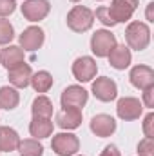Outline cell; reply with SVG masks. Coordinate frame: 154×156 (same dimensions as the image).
<instances>
[{"label": "cell", "instance_id": "6da1fadb", "mask_svg": "<svg viewBox=\"0 0 154 156\" xmlns=\"http://www.w3.org/2000/svg\"><path fill=\"white\" fill-rule=\"evenodd\" d=\"M125 42L129 49L134 51L147 49L151 44V27L145 22H138V20L129 22V26L125 27Z\"/></svg>", "mask_w": 154, "mask_h": 156}, {"label": "cell", "instance_id": "1f68e13d", "mask_svg": "<svg viewBox=\"0 0 154 156\" xmlns=\"http://www.w3.org/2000/svg\"><path fill=\"white\" fill-rule=\"evenodd\" d=\"M71 2H80V0H71Z\"/></svg>", "mask_w": 154, "mask_h": 156}, {"label": "cell", "instance_id": "4dcf8cb0", "mask_svg": "<svg viewBox=\"0 0 154 156\" xmlns=\"http://www.w3.org/2000/svg\"><path fill=\"white\" fill-rule=\"evenodd\" d=\"M152 7H154V2H149V5H147V20H149V22H154Z\"/></svg>", "mask_w": 154, "mask_h": 156}, {"label": "cell", "instance_id": "cb8c5ba5", "mask_svg": "<svg viewBox=\"0 0 154 156\" xmlns=\"http://www.w3.org/2000/svg\"><path fill=\"white\" fill-rule=\"evenodd\" d=\"M15 38V27L9 20L0 18V45H9Z\"/></svg>", "mask_w": 154, "mask_h": 156}, {"label": "cell", "instance_id": "8992f818", "mask_svg": "<svg viewBox=\"0 0 154 156\" xmlns=\"http://www.w3.org/2000/svg\"><path fill=\"white\" fill-rule=\"evenodd\" d=\"M73 76L76 78L78 82H91L98 73V64L93 56H80L73 62Z\"/></svg>", "mask_w": 154, "mask_h": 156}, {"label": "cell", "instance_id": "30bf717a", "mask_svg": "<svg viewBox=\"0 0 154 156\" xmlns=\"http://www.w3.org/2000/svg\"><path fill=\"white\" fill-rule=\"evenodd\" d=\"M87 100H89V93L82 85H67L62 91V96H60L62 107H76V109H82L87 104Z\"/></svg>", "mask_w": 154, "mask_h": 156}, {"label": "cell", "instance_id": "4fadbf2b", "mask_svg": "<svg viewBox=\"0 0 154 156\" xmlns=\"http://www.w3.org/2000/svg\"><path fill=\"white\" fill-rule=\"evenodd\" d=\"M129 80L131 83L136 87V89H147L154 85V71L152 67L145 66V64H140V66H134L129 73Z\"/></svg>", "mask_w": 154, "mask_h": 156}, {"label": "cell", "instance_id": "e0dca14e", "mask_svg": "<svg viewBox=\"0 0 154 156\" xmlns=\"http://www.w3.org/2000/svg\"><path fill=\"white\" fill-rule=\"evenodd\" d=\"M24 49L20 45H5L2 51H0V64L2 67L5 69H13L20 64H24Z\"/></svg>", "mask_w": 154, "mask_h": 156}, {"label": "cell", "instance_id": "9a60e30c", "mask_svg": "<svg viewBox=\"0 0 154 156\" xmlns=\"http://www.w3.org/2000/svg\"><path fill=\"white\" fill-rule=\"evenodd\" d=\"M33 76V69L29 64H20L13 69H7V78H9V83L15 87V89H26L31 82Z\"/></svg>", "mask_w": 154, "mask_h": 156}, {"label": "cell", "instance_id": "f546056e", "mask_svg": "<svg viewBox=\"0 0 154 156\" xmlns=\"http://www.w3.org/2000/svg\"><path fill=\"white\" fill-rule=\"evenodd\" d=\"M100 156H121V153L118 151V147H116V145L111 144V145H107V147L102 151V154H100Z\"/></svg>", "mask_w": 154, "mask_h": 156}, {"label": "cell", "instance_id": "5b68a950", "mask_svg": "<svg viewBox=\"0 0 154 156\" xmlns=\"http://www.w3.org/2000/svg\"><path fill=\"white\" fill-rule=\"evenodd\" d=\"M143 113V104L140 98H134V96H123L118 100L116 104V115L118 118L125 120V122H132V120H138Z\"/></svg>", "mask_w": 154, "mask_h": 156}, {"label": "cell", "instance_id": "83f0119b", "mask_svg": "<svg viewBox=\"0 0 154 156\" xmlns=\"http://www.w3.org/2000/svg\"><path fill=\"white\" fill-rule=\"evenodd\" d=\"M143 133L147 138L154 136V113H149L147 116L143 118Z\"/></svg>", "mask_w": 154, "mask_h": 156}, {"label": "cell", "instance_id": "603a6c76", "mask_svg": "<svg viewBox=\"0 0 154 156\" xmlns=\"http://www.w3.org/2000/svg\"><path fill=\"white\" fill-rule=\"evenodd\" d=\"M16 151L22 156H42L44 154V145L40 144V140L26 138V140H20Z\"/></svg>", "mask_w": 154, "mask_h": 156}, {"label": "cell", "instance_id": "ba28073f", "mask_svg": "<svg viewBox=\"0 0 154 156\" xmlns=\"http://www.w3.org/2000/svg\"><path fill=\"white\" fill-rule=\"evenodd\" d=\"M20 9H22V15H24L26 20L40 22L49 15L51 4H49V0H24Z\"/></svg>", "mask_w": 154, "mask_h": 156}, {"label": "cell", "instance_id": "9c48e42d", "mask_svg": "<svg viewBox=\"0 0 154 156\" xmlns=\"http://www.w3.org/2000/svg\"><path fill=\"white\" fill-rule=\"evenodd\" d=\"M91 91L100 102H113L118 96V85H116L114 80L109 76L96 78L91 85Z\"/></svg>", "mask_w": 154, "mask_h": 156}, {"label": "cell", "instance_id": "d4e9b609", "mask_svg": "<svg viewBox=\"0 0 154 156\" xmlns=\"http://www.w3.org/2000/svg\"><path fill=\"white\" fill-rule=\"evenodd\" d=\"M94 16L103 24V26H107V27H114L116 22L113 20V16H111V13H109V9L105 7V5H102V7H98L96 9V13H94Z\"/></svg>", "mask_w": 154, "mask_h": 156}, {"label": "cell", "instance_id": "8fae6325", "mask_svg": "<svg viewBox=\"0 0 154 156\" xmlns=\"http://www.w3.org/2000/svg\"><path fill=\"white\" fill-rule=\"evenodd\" d=\"M18 42L24 51H37L45 42V33L40 26H29L22 31V35L18 37Z\"/></svg>", "mask_w": 154, "mask_h": 156}, {"label": "cell", "instance_id": "484cf974", "mask_svg": "<svg viewBox=\"0 0 154 156\" xmlns=\"http://www.w3.org/2000/svg\"><path fill=\"white\" fill-rule=\"evenodd\" d=\"M138 156H154V140L152 138H143L138 144Z\"/></svg>", "mask_w": 154, "mask_h": 156}, {"label": "cell", "instance_id": "836d02e7", "mask_svg": "<svg viewBox=\"0 0 154 156\" xmlns=\"http://www.w3.org/2000/svg\"><path fill=\"white\" fill-rule=\"evenodd\" d=\"M98 2H102V0H98Z\"/></svg>", "mask_w": 154, "mask_h": 156}, {"label": "cell", "instance_id": "ac0fdd59", "mask_svg": "<svg viewBox=\"0 0 154 156\" xmlns=\"http://www.w3.org/2000/svg\"><path fill=\"white\" fill-rule=\"evenodd\" d=\"M54 131V123L51 118H37L33 116L31 123H29V133L35 140H44L49 138Z\"/></svg>", "mask_w": 154, "mask_h": 156}, {"label": "cell", "instance_id": "f1b7e54d", "mask_svg": "<svg viewBox=\"0 0 154 156\" xmlns=\"http://www.w3.org/2000/svg\"><path fill=\"white\" fill-rule=\"evenodd\" d=\"M142 104H143L145 107H149V109H152V107H154V85L147 87V89H143Z\"/></svg>", "mask_w": 154, "mask_h": 156}, {"label": "cell", "instance_id": "2e32d148", "mask_svg": "<svg viewBox=\"0 0 154 156\" xmlns=\"http://www.w3.org/2000/svg\"><path fill=\"white\" fill-rule=\"evenodd\" d=\"M109 64H111V67L116 69V71H125L129 66H131V62H132V55H131V49L125 45V44H121V45H116L114 49L109 53Z\"/></svg>", "mask_w": 154, "mask_h": 156}, {"label": "cell", "instance_id": "52a82bcc", "mask_svg": "<svg viewBox=\"0 0 154 156\" xmlns=\"http://www.w3.org/2000/svg\"><path fill=\"white\" fill-rule=\"evenodd\" d=\"M138 5H140V0H113L111 7L107 9L116 24H121V22H131Z\"/></svg>", "mask_w": 154, "mask_h": 156}, {"label": "cell", "instance_id": "5bb4252c", "mask_svg": "<svg viewBox=\"0 0 154 156\" xmlns=\"http://www.w3.org/2000/svg\"><path fill=\"white\" fill-rule=\"evenodd\" d=\"M91 131L93 134H96L98 138H107V136H113L116 131V120L111 115H96V116L91 118Z\"/></svg>", "mask_w": 154, "mask_h": 156}, {"label": "cell", "instance_id": "44dd1931", "mask_svg": "<svg viewBox=\"0 0 154 156\" xmlns=\"http://www.w3.org/2000/svg\"><path fill=\"white\" fill-rule=\"evenodd\" d=\"M53 83H54V80H53V76H51L49 71H37V73H33L31 82H29V85H31L37 93H40V94L47 93V91L53 87Z\"/></svg>", "mask_w": 154, "mask_h": 156}, {"label": "cell", "instance_id": "d6a6232c", "mask_svg": "<svg viewBox=\"0 0 154 156\" xmlns=\"http://www.w3.org/2000/svg\"><path fill=\"white\" fill-rule=\"evenodd\" d=\"M76 156H82V154H76Z\"/></svg>", "mask_w": 154, "mask_h": 156}, {"label": "cell", "instance_id": "7c38bea8", "mask_svg": "<svg viewBox=\"0 0 154 156\" xmlns=\"http://www.w3.org/2000/svg\"><path fill=\"white\" fill-rule=\"evenodd\" d=\"M82 109L76 107H62V111H58L56 115V125L64 131H75L82 125Z\"/></svg>", "mask_w": 154, "mask_h": 156}, {"label": "cell", "instance_id": "4316f807", "mask_svg": "<svg viewBox=\"0 0 154 156\" xmlns=\"http://www.w3.org/2000/svg\"><path fill=\"white\" fill-rule=\"evenodd\" d=\"M15 9H16L15 0H0V18H5V16L13 15Z\"/></svg>", "mask_w": 154, "mask_h": 156}, {"label": "cell", "instance_id": "3957f363", "mask_svg": "<svg viewBox=\"0 0 154 156\" xmlns=\"http://www.w3.org/2000/svg\"><path fill=\"white\" fill-rule=\"evenodd\" d=\"M51 149L58 156H75L80 151V140L73 133H58L51 140Z\"/></svg>", "mask_w": 154, "mask_h": 156}, {"label": "cell", "instance_id": "ffe728a7", "mask_svg": "<svg viewBox=\"0 0 154 156\" xmlns=\"http://www.w3.org/2000/svg\"><path fill=\"white\" fill-rule=\"evenodd\" d=\"M20 104V93L18 89H15L13 85H4L0 87V107L5 111H13L16 109Z\"/></svg>", "mask_w": 154, "mask_h": 156}, {"label": "cell", "instance_id": "7a4b0ae2", "mask_svg": "<svg viewBox=\"0 0 154 156\" xmlns=\"http://www.w3.org/2000/svg\"><path fill=\"white\" fill-rule=\"evenodd\" d=\"M67 27L75 33H85L94 24V13L85 5H75L67 13Z\"/></svg>", "mask_w": 154, "mask_h": 156}, {"label": "cell", "instance_id": "7402d4cb", "mask_svg": "<svg viewBox=\"0 0 154 156\" xmlns=\"http://www.w3.org/2000/svg\"><path fill=\"white\" fill-rule=\"evenodd\" d=\"M31 113H33V116H37V118H51L53 116V102L47 96L40 94V96H37L33 100Z\"/></svg>", "mask_w": 154, "mask_h": 156}, {"label": "cell", "instance_id": "277c9868", "mask_svg": "<svg viewBox=\"0 0 154 156\" xmlns=\"http://www.w3.org/2000/svg\"><path fill=\"white\" fill-rule=\"evenodd\" d=\"M116 45V37L109 29H96L94 35L91 37V51L98 58H107Z\"/></svg>", "mask_w": 154, "mask_h": 156}, {"label": "cell", "instance_id": "d6986e66", "mask_svg": "<svg viewBox=\"0 0 154 156\" xmlns=\"http://www.w3.org/2000/svg\"><path fill=\"white\" fill-rule=\"evenodd\" d=\"M20 136L13 127L0 125V151L2 153H13L18 149Z\"/></svg>", "mask_w": 154, "mask_h": 156}]
</instances>
